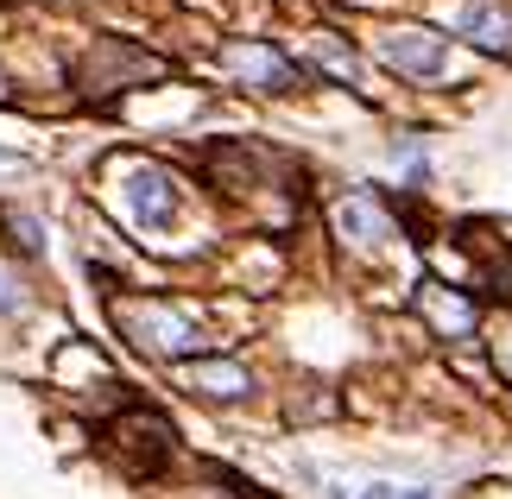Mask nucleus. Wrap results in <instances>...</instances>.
<instances>
[{"instance_id":"obj_1","label":"nucleus","mask_w":512,"mask_h":499,"mask_svg":"<svg viewBox=\"0 0 512 499\" xmlns=\"http://www.w3.org/2000/svg\"><path fill=\"white\" fill-rule=\"evenodd\" d=\"M405 499H430V493H405Z\"/></svg>"}]
</instances>
